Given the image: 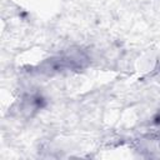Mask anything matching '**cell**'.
Here are the masks:
<instances>
[{"instance_id":"6da1fadb","label":"cell","mask_w":160,"mask_h":160,"mask_svg":"<svg viewBox=\"0 0 160 160\" xmlns=\"http://www.w3.org/2000/svg\"><path fill=\"white\" fill-rule=\"evenodd\" d=\"M85 60L86 59L80 54H68V55H61L54 59H49V61H46L44 65H45V70H48L49 72L64 71V70L82 68Z\"/></svg>"}]
</instances>
